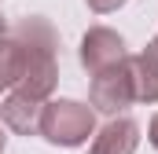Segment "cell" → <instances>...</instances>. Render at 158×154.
Listing matches in <instances>:
<instances>
[{"instance_id": "cell-6", "label": "cell", "mask_w": 158, "mask_h": 154, "mask_svg": "<svg viewBox=\"0 0 158 154\" xmlns=\"http://www.w3.org/2000/svg\"><path fill=\"white\" fill-rule=\"evenodd\" d=\"M40 110H44V103L40 99H30V95H22V92H7L4 95V103H0V117H4V125L11 128V132H19V136H40Z\"/></svg>"}, {"instance_id": "cell-10", "label": "cell", "mask_w": 158, "mask_h": 154, "mask_svg": "<svg viewBox=\"0 0 158 154\" xmlns=\"http://www.w3.org/2000/svg\"><path fill=\"white\" fill-rule=\"evenodd\" d=\"M147 140H151V147L158 151V114L151 117V128H147Z\"/></svg>"}, {"instance_id": "cell-11", "label": "cell", "mask_w": 158, "mask_h": 154, "mask_svg": "<svg viewBox=\"0 0 158 154\" xmlns=\"http://www.w3.org/2000/svg\"><path fill=\"white\" fill-rule=\"evenodd\" d=\"M143 55H151V59L158 63V33H155L151 40H147V48H143Z\"/></svg>"}, {"instance_id": "cell-12", "label": "cell", "mask_w": 158, "mask_h": 154, "mask_svg": "<svg viewBox=\"0 0 158 154\" xmlns=\"http://www.w3.org/2000/svg\"><path fill=\"white\" fill-rule=\"evenodd\" d=\"M4 147H7V136H4V128H0V154H4Z\"/></svg>"}, {"instance_id": "cell-9", "label": "cell", "mask_w": 158, "mask_h": 154, "mask_svg": "<svg viewBox=\"0 0 158 154\" xmlns=\"http://www.w3.org/2000/svg\"><path fill=\"white\" fill-rule=\"evenodd\" d=\"M96 15H110V11H118V7H125L129 0H85Z\"/></svg>"}, {"instance_id": "cell-4", "label": "cell", "mask_w": 158, "mask_h": 154, "mask_svg": "<svg viewBox=\"0 0 158 154\" xmlns=\"http://www.w3.org/2000/svg\"><path fill=\"white\" fill-rule=\"evenodd\" d=\"M129 51H125V40L121 33H114L110 26H92L85 37H81V66L88 74H99L107 66L121 63Z\"/></svg>"}, {"instance_id": "cell-8", "label": "cell", "mask_w": 158, "mask_h": 154, "mask_svg": "<svg viewBox=\"0 0 158 154\" xmlns=\"http://www.w3.org/2000/svg\"><path fill=\"white\" fill-rule=\"evenodd\" d=\"M22 74V51H19V40L11 37V30L0 37V92L15 88Z\"/></svg>"}, {"instance_id": "cell-7", "label": "cell", "mask_w": 158, "mask_h": 154, "mask_svg": "<svg viewBox=\"0 0 158 154\" xmlns=\"http://www.w3.org/2000/svg\"><path fill=\"white\" fill-rule=\"evenodd\" d=\"M129 70H132L136 103H158V63L140 51V55H129Z\"/></svg>"}, {"instance_id": "cell-3", "label": "cell", "mask_w": 158, "mask_h": 154, "mask_svg": "<svg viewBox=\"0 0 158 154\" xmlns=\"http://www.w3.org/2000/svg\"><path fill=\"white\" fill-rule=\"evenodd\" d=\"M88 95H92V107L103 110V114H121L125 107H132V103H136V88H132L129 55H125L121 63H114V66L92 74V88H88Z\"/></svg>"}, {"instance_id": "cell-1", "label": "cell", "mask_w": 158, "mask_h": 154, "mask_svg": "<svg viewBox=\"0 0 158 154\" xmlns=\"http://www.w3.org/2000/svg\"><path fill=\"white\" fill-rule=\"evenodd\" d=\"M11 37L19 40V51H22V74H19L15 92H22V95L44 103L55 92V81H59V63H55L59 37H55V30L44 18H37V15L19 18L11 26Z\"/></svg>"}, {"instance_id": "cell-2", "label": "cell", "mask_w": 158, "mask_h": 154, "mask_svg": "<svg viewBox=\"0 0 158 154\" xmlns=\"http://www.w3.org/2000/svg\"><path fill=\"white\" fill-rule=\"evenodd\" d=\"M96 132V110L77 99H44L40 136L52 147H81Z\"/></svg>"}, {"instance_id": "cell-13", "label": "cell", "mask_w": 158, "mask_h": 154, "mask_svg": "<svg viewBox=\"0 0 158 154\" xmlns=\"http://www.w3.org/2000/svg\"><path fill=\"white\" fill-rule=\"evenodd\" d=\"M4 33H7V22H4V15H0V37H4Z\"/></svg>"}, {"instance_id": "cell-5", "label": "cell", "mask_w": 158, "mask_h": 154, "mask_svg": "<svg viewBox=\"0 0 158 154\" xmlns=\"http://www.w3.org/2000/svg\"><path fill=\"white\" fill-rule=\"evenodd\" d=\"M136 143H140V125L132 117L110 114V121L99 132H92L88 154H136Z\"/></svg>"}]
</instances>
